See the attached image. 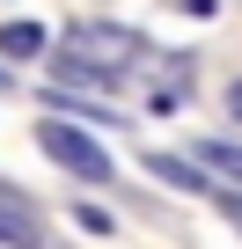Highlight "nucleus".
<instances>
[{
  "label": "nucleus",
  "mask_w": 242,
  "mask_h": 249,
  "mask_svg": "<svg viewBox=\"0 0 242 249\" xmlns=\"http://www.w3.org/2000/svg\"><path fill=\"white\" fill-rule=\"evenodd\" d=\"M132 59H140V30H125V22H74L66 44L52 52V73H59V88H110V73L132 66Z\"/></svg>",
  "instance_id": "f257e3e1"
},
{
  "label": "nucleus",
  "mask_w": 242,
  "mask_h": 249,
  "mask_svg": "<svg viewBox=\"0 0 242 249\" xmlns=\"http://www.w3.org/2000/svg\"><path fill=\"white\" fill-rule=\"evenodd\" d=\"M37 147H44L66 176H81V183H110V154H103V140H88V132H81V124L44 117V124H37Z\"/></svg>",
  "instance_id": "f03ea898"
},
{
  "label": "nucleus",
  "mask_w": 242,
  "mask_h": 249,
  "mask_svg": "<svg viewBox=\"0 0 242 249\" xmlns=\"http://www.w3.org/2000/svg\"><path fill=\"white\" fill-rule=\"evenodd\" d=\"M0 242H15V249H37V242H44V220H37L15 191H0Z\"/></svg>",
  "instance_id": "7ed1b4c3"
},
{
  "label": "nucleus",
  "mask_w": 242,
  "mask_h": 249,
  "mask_svg": "<svg viewBox=\"0 0 242 249\" xmlns=\"http://www.w3.org/2000/svg\"><path fill=\"white\" fill-rule=\"evenodd\" d=\"M0 52L8 59H37L44 52V22H0Z\"/></svg>",
  "instance_id": "20e7f679"
},
{
  "label": "nucleus",
  "mask_w": 242,
  "mask_h": 249,
  "mask_svg": "<svg viewBox=\"0 0 242 249\" xmlns=\"http://www.w3.org/2000/svg\"><path fill=\"white\" fill-rule=\"evenodd\" d=\"M147 169H154L162 183H176V191H205V176H198L191 161H169V154H147Z\"/></svg>",
  "instance_id": "39448f33"
},
{
  "label": "nucleus",
  "mask_w": 242,
  "mask_h": 249,
  "mask_svg": "<svg viewBox=\"0 0 242 249\" xmlns=\"http://www.w3.org/2000/svg\"><path fill=\"white\" fill-rule=\"evenodd\" d=\"M198 161L213 176H242V147H227V140H198Z\"/></svg>",
  "instance_id": "423d86ee"
},
{
  "label": "nucleus",
  "mask_w": 242,
  "mask_h": 249,
  "mask_svg": "<svg viewBox=\"0 0 242 249\" xmlns=\"http://www.w3.org/2000/svg\"><path fill=\"white\" fill-rule=\"evenodd\" d=\"M74 220H81L88 234H110V213H103V205H74Z\"/></svg>",
  "instance_id": "0eeeda50"
},
{
  "label": "nucleus",
  "mask_w": 242,
  "mask_h": 249,
  "mask_svg": "<svg viewBox=\"0 0 242 249\" xmlns=\"http://www.w3.org/2000/svg\"><path fill=\"white\" fill-rule=\"evenodd\" d=\"M227 110H235V117H242V81H235V88H227Z\"/></svg>",
  "instance_id": "6e6552de"
},
{
  "label": "nucleus",
  "mask_w": 242,
  "mask_h": 249,
  "mask_svg": "<svg viewBox=\"0 0 242 249\" xmlns=\"http://www.w3.org/2000/svg\"><path fill=\"white\" fill-rule=\"evenodd\" d=\"M227 220H235V227H242V198H227Z\"/></svg>",
  "instance_id": "1a4fd4ad"
}]
</instances>
